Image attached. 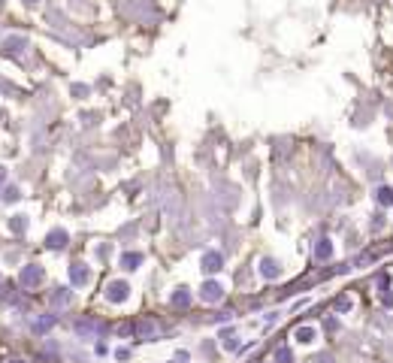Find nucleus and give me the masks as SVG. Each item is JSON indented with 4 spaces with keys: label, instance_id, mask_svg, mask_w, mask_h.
<instances>
[{
    "label": "nucleus",
    "instance_id": "obj_7",
    "mask_svg": "<svg viewBox=\"0 0 393 363\" xmlns=\"http://www.w3.org/2000/svg\"><path fill=\"white\" fill-rule=\"evenodd\" d=\"M70 282H73L76 288H85L88 282H91V269H88L85 264H73L70 266Z\"/></svg>",
    "mask_w": 393,
    "mask_h": 363
},
{
    "label": "nucleus",
    "instance_id": "obj_28",
    "mask_svg": "<svg viewBox=\"0 0 393 363\" xmlns=\"http://www.w3.org/2000/svg\"><path fill=\"white\" fill-rule=\"evenodd\" d=\"M25 3H40V0H25Z\"/></svg>",
    "mask_w": 393,
    "mask_h": 363
},
{
    "label": "nucleus",
    "instance_id": "obj_19",
    "mask_svg": "<svg viewBox=\"0 0 393 363\" xmlns=\"http://www.w3.org/2000/svg\"><path fill=\"white\" fill-rule=\"evenodd\" d=\"M375 197H378V203H381V206H393V188L381 185L378 191H375Z\"/></svg>",
    "mask_w": 393,
    "mask_h": 363
},
{
    "label": "nucleus",
    "instance_id": "obj_29",
    "mask_svg": "<svg viewBox=\"0 0 393 363\" xmlns=\"http://www.w3.org/2000/svg\"><path fill=\"white\" fill-rule=\"evenodd\" d=\"M0 121H3V109H0Z\"/></svg>",
    "mask_w": 393,
    "mask_h": 363
},
{
    "label": "nucleus",
    "instance_id": "obj_2",
    "mask_svg": "<svg viewBox=\"0 0 393 363\" xmlns=\"http://www.w3.org/2000/svg\"><path fill=\"white\" fill-rule=\"evenodd\" d=\"M40 282H43V269H40L37 264L22 266V272H19V285H22V288H37Z\"/></svg>",
    "mask_w": 393,
    "mask_h": 363
},
{
    "label": "nucleus",
    "instance_id": "obj_27",
    "mask_svg": "<svg viewBox=\"0 0 393 363\" xmlns=\"http://www.w3.org/2000/svg\"><path fill=\"white\" fill-rule=\"evenodd\" d=\"M9 363H27V360H9Z\"/></svg>",
    "mask_w": 393,
    "mask_h": 363
},
{
    "label": "nucleus",
    "instance_id": "obj_8",
    "mask_svg": "<svg viewBox=\"0 0 393 363\" xmlns=\"http://www.w3.org/2000/svg\"><path fill=\"white\" fill-rule=\"evenodd\" d=\"M67 242H70V233L67 230H61V227H55V230H49V236H46V245L49 248H67Z\"/></svg>",
    "mask_w": 393,
    "mask_h": 363
},
{
    "label": "nucleus",
    "instance_id": "obj_23",
    "mask_svg": "<svg viewBox=\"0 0 393 363\" xmlns=\"http://www.w3.org/2000/svg\"><path fill=\"white\" fill-rule=\"evenodd\" d=\"M73 94L76 97H88V85H73Z\"/></svg>",
    "mask_w": 393,
    "mask_h": 363
},
{
    "label": "nucleus",
    "instance_id": "obj_22",
    "mask_svg": "<svg viewBox=\"0 0 393 363\" xmlns=\"http://www.w3.org/2000/svg\"><path fill=\"white\" fill-rule=\"evenodd\" d=\"M22 194H19V188H6V194H3V200H19Z\"/></svg>",
    "mask_w": 393,
    "mask_h": 363
},
{
    "label": "nucleus",
    "instance_id": "obj_25",
    "mask_svg": "<svg viewBox=\"0 0 393 363\" xmlns=\"http://www.w3.org/2000/svg\"><path fill=\"white\" fill-rule=\"evenodd\" d=\"M115 357H118V360H127V357H130V348H118Z\"/></svg>",
    "mask_w": 393,
    "mask_h": 363
},
{
    "label": "nucleus",
    "instance_id": "obj_18",
    "mask_svg": "<svg viewBox=\"0 0 393 363\" xmlns=\"http://www.w3.org/2000/svg\"><path fill=\"white\" fill-rule=\"evenodd\" d=\"M172 306H182V309L191 306V290H188V288H178V290L172 293Z\"/></svg>",
    "mask_w": 393,
    "mask_h": 363
},
{
    "label": "nucleus",
    "instance_id": "obj_9",
    "mask_svg": "<svg viewBox=\"0 0 393 363\" xmlns=\"http://www.w3.org/2000/svg\"><path fill=\"white\" fill-rule=\"evenodd\" d=\"M257 269H260V275H263V279H270V282H272V279H278V275H281V266H278V264L272 261V257H263Z\"/></svg>",
    "mask_w": 393,
    "mask_h": 363
},
{
    "label": "nucleus",
    "instance_id": "obj_12",
    "mask_svg": "<svg viewBox=\"0 0 393 363\" xmlns=\"http://www.w3.org/2000/svg\"><path fill=\"white\" fill-rule=\"evenodd\" d=\"M139 264H142V254L139 251H124L121 254V269L133 272V269H139Z\"/></svg>",
    "mask_w": 393,
    "mask_h": 363
},
{
    "label": "nucleus",
    "instance_id": "obj_30",
    "mask_svg": "<svg viewBox=\"0 0 393 363\" xmlns=\"http://www.w3.org/2000/svg\"><path fill=\"white\" fill-rule=\"evenodd\" d=\"M0 9H3V0H0Z\"/></svg>",
    "mask_w": 393,
    "mask_h": 363
},
{
    "label": "nucleus",
    "instance_id": "obj_15",
    "mask_svg": "<svg viewBox=\"0 0 393 363\" xmlns=\"http://www.w3.org/2000/svg\"><path fill=\"white\" fill-rule=\"evenodd\" d=\"M315 254L320 257V261H330L333 257V242L324 236V239H318V245H315Z\"/></svg>",
    "mask_w": 393,
    "mask_h": 363
},
{
    "label": "nucleus",
    "instance_id": "obj_4",
    "mask_svg": "<svg viewBox=\"0 0 393 363\" xmlns=\"http://www.w3.org/2000/svg\"><path fill=\"white\" fill-rule=\"evenodd\" d=\"M130 297V285L127 282H109V285H106V300H109V303H124V300H127Z\"/></svg>",
    "mask_w": 393,
    "mask_h": 363
},
{
    "label": "nucleus",
    "instance_id": "obj_3",
    "mask_svg": "<svg viewBox=\"0 0 393 363\" xmlns=\"http://www.w3.org/2000/svg\"><path fill=\"white\" fill-rule=\"evenodd\" d=\"M25 48H27V37H22V33H15V37H6V40H3V46H0V55L12 58V55H22Z\"/></svg>",
    "mask_w": 393,
    "mask_h": 363
},
{
    "label": "nucleus",
    "instance_id": "obj_10",
    "mask_svg": "<svg viewBox=\"0 0 393 363\" xmlns=\"http://www.w3.org/2000/svg\"><path fill=\"white\" fill-rule=\"evenodd\" d=\"M55 324H58V315H40L37 321H33V333H37V336H46Z\"/></svg>",
    "mask_w": 393,
    "mask_h": 363
},
{
    "label": "nucleus",
    "instance_id": "obj_14",
    "mask_svg": "<svg viewBox=\"0 0 393 363\" xmlns=\"http://www.w3.org/2000/svg\"><path fill=\"white\" fill-rule=\"evenodd\" d=\"M70 303H73V297H70V290H67V288H58L55 293H51V306H55V309H58V306H61V309H67Z\"/></svg>",
    "mask_w": 393,
    "mask_h": 363
},
{
    "label": "nucleus",
    "instance_id": "obj_1",
    "mask_svg": "<svg viewBox=\"0 0 393 363\" xmlns=\"http://www.w3.org/2000/svg\"><path fill=\"white\" fill-rule=\"evenodd\" d=\"M73 330H76V336H82V339H97V336L106 330V324H103V321H91V318H82V321L73 324Z\"/></svg>",
    "mask_w": 393,
    "mask_h": 363
},
{
    "label": "nucleus",
    "instance_id": "obj_26",
    "mask_svg": "<svg viewBox=\"0 0 393 363\" xmlns=\"http://www.w3.org/2000/svg\"><path fill=\"white\" fill-rule=\"evenodd\" d=\"M3 182H6V167L0 164V185H3Z\"/></svg>",
    "mask_w": 393,
    "mask_h": 363
},
{
    "label": "nucleus",
    "instance_id": "obj_13",
    "mask_svg": "<svg viewBox=\"0 0 393 363\" xmlns=\"http://www.w3.org/2000/svg\"><path fill=\"white\" fill-rule=\"evenodd\" d=\"M294 339L299 342V345H312L315 339H318V330H315V327H296V333H294Z\"/></svg>",
    "mask_w": 393,
    "mask_h": 363
},
{
    "label": "nucleus",
    "instance_id": "obj_11",
    "mask_svg": "<svg viewBox=\"0 0 393 363\" xmlns=\"http://www.w3.org/2000/svg\"><path fill=\"white\" fill-rule=\"evenodd\" d=\"M136 336H139V339H154V336H157V324H154L151 318L136 321Z\"/></svg>",
    "mask_w": 393,
    "mask_h": 363
},
{
    "label": "nucleus",
    "instance_id": "obj_24",
    "mask_svg": "<svg viewBox=\"0 0 393 363\" xmlns=\"http://www.w3.org/2000/svg\"><path fill=\"white\" fill-rule=\"evenodd\" d=\"M381 303H384V306H393V290H387V288H384V293H381Z\"/></svg>",
    "mask_w": 393,
    "mask_h": 363
},
{
    "label": "nucleus",
    "instance_id": "obj_21",
    "mask_svg": "<svg viewBox=\"0 0 393 363\" xmlns=\"http://www.w3.org/2000/svg\"><path fill=\"white\" fill-rule=\"evenodd\" d=\"M336 309H339V312H348V309H351V297H339L336 300Z\"/></svg>",
    "mask_w": 393,
    "mask_h": 363
},
{
    "label": "nucleus",
    "instance_id": "obj_16",
    "mask_svg": "<svg viewBox=\"0 0 393 363\" xmlns=\"http://www.w3.org/2000/svg\"><path fill=\"white\" fill-rule=\"evenodd\" d=\"M27 224H30V221H27V215H12V218H9V230L22 236V233L27 230Z\"/></svg>",
    "mask_w": 393,
    "mask_h": 363
},
{
    "label": "nucleus",
    "instance_id": "obj_5",
    "mask_svg": "<svg viewBox=\"0 0 393 363\" xmlns=\"http://www.w3.org/2000/svg\"><path fill=\"white\" fill-rule=\"evenodd\" d=\"M221 297H224L221 282H203V288H200V300L203 303H221Z\"/></svg>",
    "mask_w": 393,
    "mask_h": 363
},
{
    "label": "nucleus",
    "instance_id": "obj_17",
    "mask_svg": "<svg viewBox=\"0 0 393 363\" xmlns=\"http://www.w3.org/2000/svg\"><path fill=\"white\" fill-rule=\"evenodd\" d=\"M221 348H224V351H236V348H239L233 330H224V333H221Z\"/></svg>",
    "mask_w": 393,
    "mask_h": 363
},
{
    "label": "nucleus",
    "instance_id": "obj_20",
    "mask_svg": "<svg viewBox=\"0 0 393 363\" xmlns=\"http://www.w3.org/2000/svg\"><path fill=\"white\" fill-rule=\"evenodd\" d=\"M275 360H278V363H291V360H294L291 348H278V351H275Z\"/></svg>",
    "mask_w": 393,
    "mask_h": 363
},
{
    "label": "nucleus",
    "instance_id": "obj_6",
    "mask_svg": "<svg viewBox=\"0 0 393 363\" xmlns=\"http://www.w3.org/2000/svg\"><path fill=\"white\" fill-rule=\"evenodd\" d=\"M200 266H203V272H221V269H224V257H221V251H206L203 261H200Z\"/></svg>",
    "mask_w": 393,
    "mask_h": 363
}]
</instances>
